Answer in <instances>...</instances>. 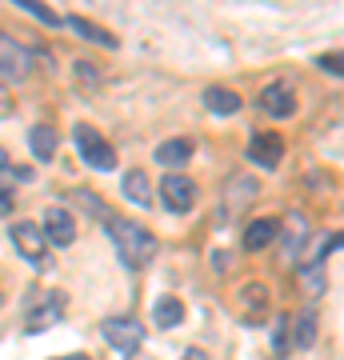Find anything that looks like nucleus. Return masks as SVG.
Returning a JSON list of instances; mask_svg holds the SVG:
<instances>
[{"label": "nucleus", "instance_id": "nucleus-20", "mask_svg": "<svg viewBox=\"0 0 344 360\" xmlns=\"http://www.w3.org/2000/svg\"><path fill=\"white\" fill-rule=\"evenodd\" d=\"M229 193H241L236 200H229L232 212H241L244 205H253V196H256V180H232V184H229Z\"/></svg>", "mask_w": 344, "mask_h": 360}, {"label": "nucleus", "instance_id": "nucleus-28", "mask_svg": "<svg viewBox=\"0 0 344 360\" xmlns=\"http://www.w3.org/2000/svg\"><path fill=\"white\" fill-rule=\"evenodd\" d=\"M0 309H4V292H0Z\"/></svg>", "mask_w": 344, "mask_h": 360}, {"label": "nucleus", "instance_id": "nucleus-9", "mask_svg": "<svg viewBox=\"0 0 344 360\" xmlns=\"http://www.w3.org/2000/svg\"><path fill=\"white\" fill-rule=\"evenodd\" d=\"M260 108H265L268 116H276V120H284V116L296 112V89L288 84V80H272L265 89V96H260Z\"/></svg>", "mask_w": 344, "mask_h": 360}, {"label": "nucleus", "instance_id": "nucleus-7", "mask_svg": "<svg viewBox=\"0 0 344 360\" xmlns=\"http://www.w3.org/2000/svg\"><path fill=\"white\" fill-rule=\"evenodd\" d=\"M281 156H284V141L276 132H256L253 141H248V160L256 168H265V172H272V168L281 165Z\"/></svg>", "mask_w": 344, "mask_h": 360}, {"label": "nucleus", "instance_id": "nucleus-13", "mask_svg": "<svg viewBox=\"0 0 344 360\" xmlns=\"http://www.w3.org/2000/svg\"><path fill=\"white\" fill-rule=\"evenodd\" d=\"M265 309H268V288L265 284H244L241 312L248 316V321H265Z\"/></svg>", "mask_w": 344, "mask_h": 360}, {"label": "nucleus", "instance_id": "nucleus-8", "mask_svg": "<svg viewBox=\"0 0 344 360\" xmlns=\"http://www.w3.org/2000/svg\"><path fill=\"white\" fill-rule=\"evenodd\" d=\"M40 232H44V240L68 248L72 240H77V220H72V212H68V208H49V212H44Z\"/></svg>", "mask_w": 344, "mask_h": 360}, {"label": "nucleus", "instance_id": "nucleus-3", "mask_svg": "<svg viewBox=\"0 0 344 360\" xmlns=\"http://www.w3.org/2000/svg\"><path fill=\"white\" fill-rule=\"evenodd\" d=\"M160 205H165V212H189L196 205V184L184 172H165V180H160Z\"/></svg>", "mask_w": 344, "mask_h": 360}, {"label": "nucleus", "instance_id": "nucleus-17", "mask_svg": "<svg viewBox=\"0 0 344 360\" xmlns=\"http://www.w3.org/2000/svg\"><path fill=\"white\" fill-rule=\"evenodd\" d=\"M125 196L132 200L136 208L153 205V188H148V176H144L141 168H132V172H125Z\"/></svg>", "mask_w": 344, "mask_h": 360}, {"label": "nucleus", "instance_id": "nucleus-2", "mask_svg": "<svg viewBox=\"0 0 344 360\" xmlns=\"http://www.w3.org/2000/svg\"><path fill=\"white\" fill-rule=\"evenodd\" d=\"M72 141H77V153H80V160H84L89 168H96V172H113L116 168V148L104 141L96 129L77 124V129H72Z\"/></svg>", "mask_w": 344, "mask_h": 360}, {"label": "nucleus", "instance_id": "nucleus-23", "mask_svg": "<svg viewBox=\"0 0 344 360\" xmlns=\"http://www.w3.org/2000/svg\"><path fill=\"white\" fill-rule=\"evenodd\" d=\"M320 68L332 72V77H340V52H332V56H320Z\"/></svg>", "mask_w": 344, "mask_h": 360}, {"label": "nucleus", "instance_id": "nucleus-4", "mask_svg": "<svg viewBox=\"0 0 344 360\" xmlns=\"http://www.w3.org/2000/svg\"><path fill=\"white\" fill-rule=\"evenodd\" d=\"M13 245H16V252H20L28 264H44V260H49V240H44L40 224H32V220L13 224Z\"/></svg>", "mask_w": 344, "mask_h": 360}, {"label": "nucleus", "instance_id": "nucleus-10", "mask_svg": "<svg viewBox=\"0 0 344 360\" xmlns=\"http://www.w3.org/2000/svg\"><path fill=\"white\" fill-rule=\"evenodd\" d=\"M60 316H64V296L60 292H44V300L28 312V333H44V328H52Z\"/></svg>", "mask_w": 344, "mask_h": 360}, {"label": "nucleus", "instance_id": "nucleus-19", "mask_svg": "<svg viewBox=\"0 0 344 360\" xmlns=\"http://www.w3.org/2000/svg\"><path fill=\"white\" fill-rule=\"evenodd\" d=\"M153 321L160 328H177V324H184V304H180L177 296H160L153 309Z\"/></svg>", "mask_w": 344, "mask_h": 360}, {"label": "nucleus", "instance_id": "nucleus-21", "mask_svg": "<svg viewBox=\"0 0 344 360\" xmlns=\"http://www.w3.org/2000/svg\"><path fill=\"white\" fill-rule=\"evenodd\" d=\"M13 4H20L25 13H32V16H40L44 25H60V16L52 13V8H44V4H37V0H13Z\"/></svg>", "mask_w": 344, "mask_h": 360}, {"label": "nucleus", "instance_id": "nucleus-12", "mask_svg": "<svg viewBox=\"0 0 344 360\" xmlns=\"http://www.w3.org/2000/svg\"><path fill=\"white\" fill-rule=\"evenodd\" d=\"M288 328H293V348L305 352V348L317 345V312H312V309H305L296 321H288Z\"/></svg>", "mask_w": 344, "mask_h": 360}, {"label": "nucleus", "instance_id": "nucleus-24", "mask_svg": "<svg viewBox=\"0 0 344 360\" xmlns=\"http://www.w3.org/2000/svg\"><path fill=\"white\" fill-rule=\"evenodd\" d=\"M8 208H13V193H4V188H0V212H8Z\"/></svg>", "mask_w": 344, "mask_h": 360}, {"label": "nucleus", "instance_id": "nucleus-15", "mask_svg": "<svg viewBox=\"0 0 344 360\" xmlns=\"http://www.w3.org/2000/svg\"><path fill=\"white\" fill-rule=\"evenodd\" d=\"M204 104H208V112L217 116H232L236 108H241V96L232 89H220V84H212V89L204 92Z\"/></svg>", "mask_w": 344, "mask_h": 360}, {"label": "nucleus", "instance_id": "nucleus-26", "mask_svg": "<svg viewBox=\"0 0 344 360\" xmlns=\"http://www.w3.org/2000/svg\"><path fill=\"white\" fill-rule=\"evenodd\" d=\"M13 165V160H8V153H4V148H0V168H8Z\"/></svg>", "mask_w": 344, "mask_h": 360}, {"label": "nucleus", "instance_id": "nucleus-5", "mask_svg": "<svg viewBox=\"0 0 344 360\" xmlns=\"http://www.w3.org/2000/svg\"><path fill=\"white\" fill-rule=\"evenodd\" d=\"M101 333H104V340L113 348H120V352H136L141 340H144V328L132 321V316H108V321L101 324Z\"/></svg>", "mask_w": 344, "mask_h": 360}, {"label": "nucleus", "instance_id": "nucleus-25", "mask_svg": "<svg viewBox=\"0 0 344 360\" xmlns=\"http://www.w3.org/2000/svg\"><path fill=\"white\" fill-rule=\"evenodd\" d=\"M180 360H208V356H204L200 348H189V352H184V356H180Z\"/></svg>", "mask_w": 344, "mask_h": 360}, {"label": "nucleus", "instance_id": "nucleus-6", "mask_svg": "<svg viewBox=\"0 0 344 360\" xmlns=\"http://www.w3.org/2000/svg\"><path fill=\"white\" fill-rule=\"evenodd\" d=\"M32 72V56H28L16 40H8L0 32V77L4 80H25Z\"/></svg>", "mask_w": 344, "mask_h": 360}, {"label": "nucleus", "instance_id": "nucleus-14", "mask_svg": "<svg viewBox=\"0 0 344 360\" xmlns=\"http://www.w3.org/2000/svg\"><path fill=\"white\" fill-rule=\"evenodd\" d=\"M189 160H192V141H165V144H156V165L180 168V165H189Z\"/></svg>", "mask_w": 344, "mask_h": 360}, {"label": "nucleus", "instance_id": "nucleus-18", "mask_svg": "<svg viewBox=\"0 0 344 360\" xmlns=\"http://www.w3.org/2000/svg\"><path fill=\"white\" fill-rule=\"evenodd\" d=\"M68 28L72 32H80L84 40H92V44H104V49H116V37L108 32V28L92 25V20H84V16H68Z\"/></svg>", "mask_w": 344, "mask_h": 360}, {"label": "nucleus", "instance_id": "nucleus-11", "mask_svg": "<svg viewBox=\"0 0 344 360\" xmlns=\"http://www.w3.org/2000/svg\"><path fill=\"white\" fill-rule=\"evenodd\" d=\"M276 236H281V220H276V217L253 220V224L244 229V248H248V252H260V248H268Z\"/></svg>", "mask_w": 344, "mask_h": 360}, {"label": "nucleus", "instance_id": "nucleus-27", "mask_svg": "<svg viewBox=\"0 0 344 360\" xmlns=\"http://www.w3.org/2000/svg\"><path fill=\"white\" fill-rule=\"evenodd\" d=\"M60 360H89V356H80V352H77V356H60Z\"/></svg>", "mask_w": 344, "mask_h": 360}, {"label": "nucleus", "instance_id": "nucleus-22", "mask_svg": "<svg viewBox=\"0 0 344 360\" xmlns=\"http://www.w3.org/2000/svg\"><path fill=\"white\" fill-rule=\"evenodd\" d=\"M300 276H305V284H308V292H312V296H320V292H324V281H320V272L312 269V264H308V269L300 272Z\"/></svg>", "mask_w": 344, "mask_h": 360}, {"label": "nucleus", "instance_id": "nucleus-1", "mask_svg": "<svg viewBox=\"0 0 344 360\" xmlns=\"http://www.w3.org/2000/svg\"><path fill=\"white\" fill-rule=\"evenodd\" d=\"M108 236H113L116 252H120V260H125L128 269H144V264L160 252V240H156L148 229L132 224V220L108 217Z\"/></svg>", "mask_w": 344, "mask_h": 360}, {"label": "nucleus", "instance_id": "nucleus-16", "mask_svg": "<svg viewBox=\"0 0 344 360\" xmlns=\"http://www.w3.org/2000/svg\"><path fill=\"white\" fill-rule=\"evenodd\" d=\"M28 148H32V156H37L40 165H49L52 156H56V132L37 124V129L28 132Z\"/></svg>", "mask_w": 344, "mask_h": 360}]
</instances>
